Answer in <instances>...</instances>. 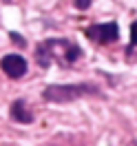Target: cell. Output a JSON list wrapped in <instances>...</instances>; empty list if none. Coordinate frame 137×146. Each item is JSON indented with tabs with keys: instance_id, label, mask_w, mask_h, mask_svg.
Instances as JSON below:
<instances>
[{
	"instance_id": "obj_1",
	"label": "cell",
	"mask_w": 137,
	"mask_h": 146,
	"mask_svg": "<svg viewBox=\"0 0 137 146\" xmlns=\"http://www.w3.org/2000/svg\"><path fill=\"white\" fill-rule=\"evenodd\" d=\"M80 46L69 42V40H46L38 46V62L42 66H49L51 62H58L60 66H71L80 58Z\"/></svg>"
},
{
	"instance_id": "obj_2",
	"label": "cell",
	"mask_w": 137,
	"mask_h": 146,
	"mask_svg": "<svg viewBox=\"0 0 137 146\" xmlns=\"http://www.w3.org/2000/svg\"><path fill=\"white\" fill-rule=\"evenodd\" d=\"M93 89L86 86V84H53V86H46L44 89V100L46 102H58V104H64V102H73L77 98H82L86 93H91Z\"/></svg>"
},
{
	"instance_id": "obj_3",
	"label": "cell",
	"mask_w": 137,
	"mask_h": 146,
	"mask_svg": "<svg viewBox=\"0 0 137 146\" xmlns=\"http://www.w3.org/2000/svg\"><path fill=\"white\" fill-rule=\"evenodd\" d=\"M86 36L97 44H113L119 38V29L115 22H106V25H93L86 29Z\"/></svg>"
},
{
	"instance_id": "obj_4",
	"label": "cell",
	"mask_w": 137,
	"mask_h": 146,
	"mask_svg": "<svg viewBox=\"0 0 137 146\" xmlns=\"http://www.w3.org/2000/svg\"><path fill=\"white\" fill-rule=\"evenodd\" d=\"M0 66H2V71L7 73L9 78H22L27 73V60L22 55H16V53L5 55L0 60Z\"/></svg>"
},
{
	"instance_id": "obj_5",
	"label": "cell",
	"mask_w": 137,
	"mask_h": 146,
	"mask_svg": "<svg viewBox=\"0 0 137 146\" xmlns=\"http://www.w3.org/2000/svg\"><path fill=\"white\" fill-rule=\"evenodd\" d=\"M11 117L18 119V122H22V124H29V122H33V115H31V111L27 109V104L22 100L13 102L11 104Z\"/></svg>"
},
{
	"instance_id": "obj_6",
	"label": "cell",
	"mask_w": 137,
	"mask_h": 146,
	"mask_svg": "<svg viewBox=\"0 0 137 146\" xmlns=\"http://www.w3.org/2000/svg\"><path fill=\"white\" fill-rule=\"evenodd\" d=\"M130 44H137V22L130 25Z\"/></svg>"
},
{
	"instance_id": "obj_7",
	"label": "cell",
	"mask_w": 137,
	"mask_h": 146,
	"mask_svg": "<svg viewBox=\"0 0 137 146\" xmlns=\"http://www.w3.org/2000/svg\"><path fill=\"white\" fill-rule=\"evenodd\" d=\"M75 7L77 9H89L91 7V0H75Z\"/></svg>"
},
{
	"instance_id": "obj_8",
	"label": "cell",
	"mask_w": 137,
	"mask_h": 146,
	"mask_svg": "<svg viewBox=\"0 0 137 146\" xmlns=\"http://www.w3.org/2000/svg\"><path fill=\"white\" fill-rule=\"evenodd\" d=\"M11 40H13V42H18L20 46H24V40H22V38H20L18 33H11Z\"/></svg>"
}]
</instances>
